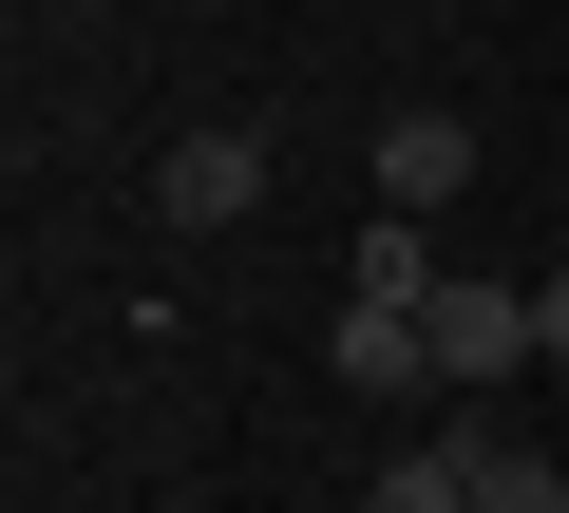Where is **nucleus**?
<instances>
[{"mask_svg":"<svg viewBox=\"0 0 569 513\" xmlns=\"http://www.w3.org/2000/svg\"><path fill=\"white\" fill-rule=\"evenodd\" d=\"M437 286H456V267H437V228H418V209H380V228L342 247V305H437Z\"/></svg>","mask_w":569,"mask_h":513,"instance_id":"obj_5","label":"nucleus"},{"mask_svg":"<svg viewBox=\"0 0 569 513\" xmlns=\"http://www.w3.org/2000/svg\"><path fill=\"white\" fill-rule=\"evenodd\" d=\"M418 324H437V381H475V399L531 362V286H437Z\"/></svg>","mask_w":569,"mask_h":513,"instance_id":"obj_3","label":"nucleus"},{"mask_svg":"<svg viewBox=\"0 0 569 513\" xmlns=\"http://www.w3.org/2000/svg\"><path fill=\"white\" fill-rule=\"evenodd\" d=\"M361 513H475V437H437V456H380V475H361Z\"/></svg>","mask_w":569,"mask_h":513,"instance_id":"obj_6","label":"nucleus"},{"mask_svg":"<svg viewBox=\"0 0 569 513\" xmlns=\"http://www.w3.org/2000/svg\"><path fill=\"white\" fill-rule=\"evenodd\" d=\"M361 152H380V209H418V228H437V209H456V190L493 171V134H475L456 96H399V115H380Z\"/></svg>","mask_w":569,"mask_h":513,"instance_id":"obj_1","label":"nucleus"},{"mask_svg":"<svg viewBox=\"0 0 569 513\" xmlns=\"http://www.w3.org/2000/svg\"><path fill=\"white\" fill-rule=\"evenodd\" d=\"M475 513H569V456H512V437H475Z\"/></svg>","mask_w":569,"mask_h":513,"instance_id":"obj_7","label":"nucleus"},{"mask_svg":"<svg viewBox=\"0 0 569 513\" xmlns=\"http://www.w3.org/2000/svg\"><path fill=\"white\" fill-rule=\"evenodd\" d=\"M58 20H96V0H58Z\"/></svg>","mask_w":569,"mask_h":513,"instance_id":"obj_9","label":"nucleus"},{"mask_svg":"<svg viewBox=\"0 0 569 513\" xmlns=\"http://www.w3.org/2000/svg\"><path fill=\"white\" fill-rule=\"evenodd\" d=\"M152 209H171V228H247V209H266V134H190V152H152Z\"/></svg>","mask_w":569,"mask_h":513,"instance_id":"obj_2","label":"nucleus"},{"mask_svg":"<svg viewBox=\"0 0 569 513\" xmlns=\"http://www.w3.org/2000/svg\"><path fill=\"white\" fill-rule=\"evenodd\" d=\"M323 362H342V399H418V381H437V324H418V305H342Z\"/></svg>","mask_w":569,"mask_h":513,"instance_id":"obj_4","label":"nucleus"},{"mask_svg":"<svg viewBox=\"0 0 569 513\" xmlns=\"http://www.w3.org/2000/svg\"><path fill=\"white\" fill-rule=\"evenodd\" d=\"M531 362H569V267H550V286H531Z\"/></svg>","mask_w":569,"mask_h":513,"instance_id":"obj_8","label":"nucleus"}]
</instances>
